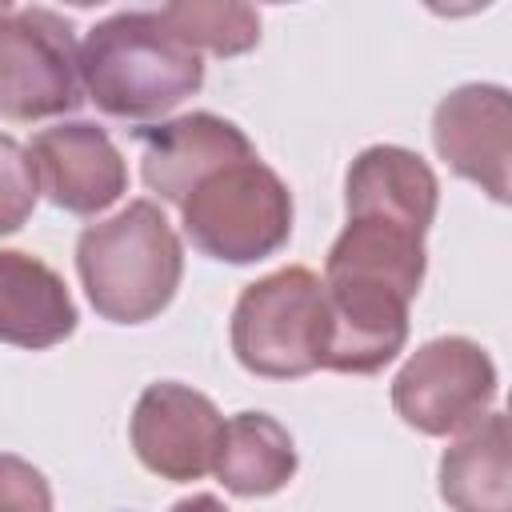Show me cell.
Returning a JSON list of instances; mask_svg holds the SVG:
<instances>
[{
	"instance_id": "obj_5",
	"label": "cell",
	"mask_w": 512,
	"mask_h": 512,
	"mask_svg": "<svg viewBox=\"0 0 512 512\" xmlns=\"http://www.w3.org/2000/svg\"><path fill=\"white\" fill-rule=\"evenodd\" d=\"M80 104V48L52 8H12L0 20V116L32 124Z\"/></svg>"
},
{
	"instance_id": "obj_13",
	"label": "cell",
	"mask_w": 512,
	"mask_h": 512,
	"mask_svg": "<svg viewBox=\"0 0 512 512\" xmlns=\"http://www.w3.org/2000/svg\"><path fill=\"white\" fill-rule=\"evenodd\" d=\"M76 332L68 284L44 260L0 248V340L16 348H52Z\"/></svg>"
},
{
	"instance_id": "obj_18",
	"label": "cell",
	"mask_w": 512,
	"mask_h": 512,
	"mask_svg": "<svg viewBox=\"0 0 512 512\" xmlns=\"http://www.w3.org/2000/svg\"><path fill=\"white\" fill-rule=\"evenodd\" d=\"M36 196H40V184H36L28 148L0 132V236L16 232L32 216Z\"/></svg>"
},
{
	"instance_id": "obj_11",
	"label": "cell",
	"mask_w": 512,
	"mask_h": 512,
	"mask_svg": "<svg viewBox=\"0 0 512 512\" xmlns=\"http://www.w3.org/2000/svg\"><path fill=\"white\" fill-rule=\"evenodd\" d=\"M424 228L388 212H348L344 232L328 248L324 280L372 284L412 300L424 284Z\"/></svg>"
},
{
	"instance_id": "obj_14",
	"label": "cell",
	"mask_w": 512,
	"mask_h": 512,
	"mask_svg": "<svg viewBox=\"0 0 512 512\" xmlns=\"http://www.w3.org/2000/svg\"><path fill=\"white\" fill-rule=\"evenodd\" d=\"M440 184L436 172L424 164V156L400 148V144H372L364 148L348 176H344V208L348 212H388L428 232L436 220Z\"/></svg>"
},
{
	"instance_id": "obj_21",
	"label": "cell",
	"mask_w": 512,
	"mask_h": 512,
	"mask_svg": "<svg viewBox=\"0 0 512 512\" xmlns=\"http://www.w3.org/2000/svg\"><path fill=\"white\" fill-rule=\"evenodd\" d=\"M8 12H12V4H4V0H0V20H4Z\"/></svg>"
},
{
	"instance_id": "obj_20",
	"label": "cell",
	"mask_w": 512,
	"mask_h": 512,
	"mask_svg": "<svg viewBox=\"0 0 512 512\" xmlns=\"http://www.w3.org/2000/svg\"><path fill=\"white\" fill-rule=\"evenodd\" d=\"M172 512H228L216 496H208V492H196V496H184V500H176L172 504Z\"/></svg>"
},
{
	"instance_id": "obj_3",
	"label": "cell",
	"mask_w": 512,
	"mask_h": 512,
	"mask_svg": "<svg viewBox=\"0 0 512 512\" xmlns=\"http://www.w3.org/2000/svg\"><path fill=\"white\" fill-rule=\"evenodd\" d=\"M328 300L312 268H280L252 280L232 308V352L264 380H300L324 368Z\"/></svg>"
},
{
	"instance_id": "obj_19",
	"label": "cell",
	"mask_w": 512,
	"mask_h": 512,
	"mask_svg": "<svg viewBox=\"0 0 512 512\" xmlns=\"http://www.w3.org/2000/svg\"><path fill=\"white\" fill-rule=\"evenodd\" d=\"M0 512H52L44 472L12 452H0Z\"/></svg>"
},
{
	"instance_id": "obj_15",
	"label": "cell",
	"mask_w": 512,
	"mask_h": 512,
	"mask_svg": "<svg viewBox=\"0 0 512 512\" xmlns=\"http://www.w3.org/2000/svg\"><path fill=\"white\" fill-rule=\"evenodd\" d=\"M440 496L452 512H512L504 412H488L440 456Z\"/></svg>"
},
{
	"instance_id": "obj_10",
	"label": "cell",
	"mask_w": 512,
	"mask_h": 512,
	"mask_svg": "<svg viewBox=\"0 0 512 512\" xmlns=\"http://www.w3.org/2000/svg\"><path fill=\"white\" fill-rule=\"evenodd\" d=\"M136 140L140 176L168 204H184V196L224 164L256 156L252 140L216 112H188L152 128H136Z\"/></svg>"
},
{
	"instance_id": "obj_7",
	"label": "cell",
	"mask_w": 512,
	"mask_h": 512,
	"mask_svg": "<svg viewBox=\"0 0 512 512\" xmlns=\"http://www.w3.org/2000/svg\"><path fill=\"white\" fill-rule=\"evenodd\" d=\"M224 416L216 404L176 380L148 384L132 408V448L148 472L160 480H200L216 464Z\"/></svg>"
},
{
	"instance_id": "obj_8",
	"label": "cell",
	"mask_w": 512,
	"mask_h": 512,
	"mask_svg": "<svg viewBox=\"0 0 512 512\" xmlns=\"http://www.w3.org/2000/svg\"><path fill=\"white\" fill-rule=\"evenodd\" d=\"M432 144L456 176L472 180L496 204L508 200L512 108L500 84L452 88L432 112Z\"/></svg>"
},
{
	"instance_id": "obj_1",
	"label": "cell",
	"mask_w": 512,
	"mask_h": 512,
	"mask_svg": "<svg viewBox=\"0 0 512 512\" xmlns=\"http://www.w3.org/2000/svg\"><path fill=\"white\" fill-rule=\"evenodd\" d=\"M80 84L100 112L148 120L200 92L204 64L164 12H112L80 44Z\"/></svg>"
},
{
	"instance_id": "obj_12",
	"label": "cell",
	"mask_w": 512,
	"mask_h": 512,
	"mask_svg": "<svg viewBox=\"0 0 512 512\" xmlns=\"http://www.w3.org/2000/svg\"><path fill=\"white\" fill-rule=\"evenodd\" d=\"M328 300V348L324 368L368 376L380 372L408 340V304L404 296L372 284L324 280Z\"/></svg>"
},
{
	"instance_id": "obj_16",
	"label": "cell",
	"mask_w": 512,
	"mask_h": 512,
	"mask_svg": "<svg viewBox=\"0 0 512 512\" xmlns=\"http://www.w3.org/2000/svg\"><path fill=\"white\" fill-rule=\"evenodd\" d=\"M212 472L232 496H272L296 476V444L268 412H236L220 428Z\"/></svg>"
},
{
	"instance_id": "obj_2",
	"label": "cell",
	"mask_w": 512,
	"mask_h": 512,
	"mask_svg": "<svg viewBox=\"0 0 512 512\" xmlns=\"http://www.w3.org/2000/svg\"><path fill=\"white\" fill-rule=\"evenodd\" d=\"M76 272L104 320L144 324L172 304L184 276V248L152 200H132L80 232Z\"/></svg>"
},
{
	"instance_id": "obj_4",
	"label": "cell",
	"mask_w": 512,
	"mask_h": 512,
	"mask_svg": "<svg viewBox=\"0 0 512 512\" xmlns=\"http://www.w3.org/2000/svg\"><path fill=\"white\" fill-rule=\"evenodd\" d=\"M188 240L224 264L276 256L292 236V192L260 160H236L204 176L180 204Z\"/></svg>"
},
{
	"instance_id": "obj_17",
	"label": "cell",
	"mask_w": 512,
	"mask_h": 512,
	"mask_svg": "<svg viewBox=\"0 0 512 512\" xmlns=\"http://www.w3.org/2000/svg\"><path fill=\"white\" fill-rule=\"evenodd\" d=\"M172 32L188 48H204L212 56H240L260 44V16L248 4H228V0H176L160 8Z\"/></svg>"
},
{
	"instance_id": "obj_6",
	"label": "cell",
	"mask_w": 512,
	"mask_h": 512,
	"mask_svg": "<svg viewBox=\"0 0 512 512\" xmlns=\"http://www.w3.org/2000/svg\"><path fill=\"white\" fill-rule=\"evenodd\" d=\"M496 400V364L468 336H436L420 344L392 380V408L424 436L468 432Z\"/></svg>"
},
{
	"instance_id": "obj_9",
	"label": "cell",
	"mask_w": 512,
	"mask_h": 512,
	"mask_svg": "<svg viewBox=\"0 0 512 512\" xmlns=\"http://www.w3.org/2000/svg\"><path fill=\"white\" fill-rule=\"evenodd\" d=\"M40 192L64 212L96 216L116 204L128 188V164L112 136L88 120L40 128L28 144Z\"/></svg>"
}]
</instances>
